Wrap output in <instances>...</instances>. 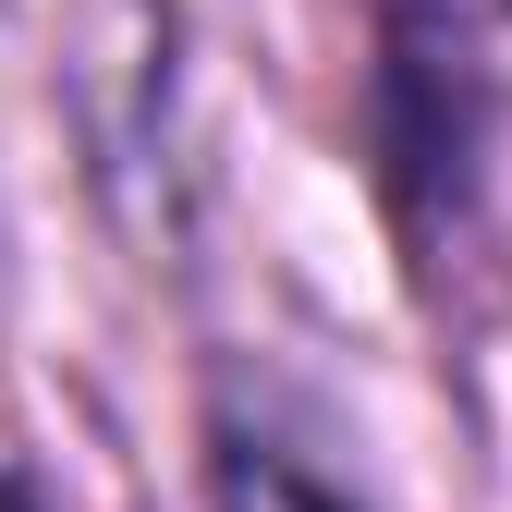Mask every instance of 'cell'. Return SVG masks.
<instances>
[{"label": "cell", "instance_id": "cell-2", "mask_svg": "<svg viewBox=\"0 0 512 512\" xmlns=\"http://www.w3.org/2000/svg\"><path fill=\"white\" fill-rule=\"evenodd\" d=\"M0 512H25V500H0Z\"/></svg>", "mask_w": 512, "mask_h": 512}, {"label": "cell", "instance_id": "cell-1", "mask_svg": "<svg viewBox=\"0 0 512 512\" xmlns=\"http://www.w3.org/2000/svg\"><path fill=\"white\" fill-rule=\"evenodd\" d=\"M220 512H354V500L317 488L293 452H269V439H220Z\"/></svg>", "mask_w": 512, "mask_h": 512}]
</instances>
